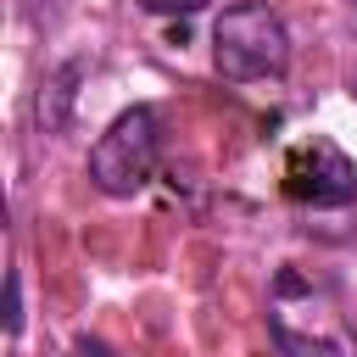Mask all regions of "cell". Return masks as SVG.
<instances>
[{
  "mask_svg": "<svg viewBox=\"0 0 357 357\" xmlns=\"http://www.w3.org/2000/svg\"><path fill=\"white\" fill-rule=\"evenodd\" d=\"M156 151H162V134H156V112L151 106H128L95 145H89V178L95 190L106 195H139L156 173Z\"/></svg>",
  "mask_w": 357,
  "mask_h": 357,
  "instance_id": "cell-2",
  "label": "cell"
},
{
  "mask_svg": "<svg viewBox=\"0 0 357 357\" xmlns=\"http://www.w3.org/2000/svg\"><path fill=\"white\" fill-rule=\"evenodd\" d=\"M6 329H22V273H6Z\"/></svg>",
  "mask_w": 357,
  "mask_h": 357,
  "instance_id": "cell-5",
  "label": "cell"
},
{
  "mask_svg": "<svg viewBox=\"0 0 357 357\" xmlns=\"http://www.w3.org/2000/svg\"><path fill=\"white\" fill-rule=\"evenodd\" d=\"M284 195L301 206H351L357 201V162L329 139H307L284 156Z\"/></svg>",
  "mask_w": 357,
  "mask_h": 357,
  "instance_id": "cell-3",
  "label": "cell"
},
{
  "mask_svg": "<svg viewBox=\"0 0 357 357\" xmlns=\"http://www.w3.org/2000/svg\"><path fill=\"white\" fill-rule=\"evenodd\" d=\"M73 357H112V351H106L100 340H89V335H78V340H73Z\"/></svg>",
  "mask_w": 357,
  "mask_h": 357,
  "instance_id": "cell-6",
  "label": "cell"
},
{
  "mask_svg": "<svg viewBox=\"0 0 357 357\" xmlns=\"http://www.w3.org/2000/svg\"><path fill=\"white\" fill-rule=\"evenodd\" d=\"M212 61L229 84H251V78H279L284 61H290V33L284 22L257 6V0H240V6H223L218 22H212Z\"/></svg>",
  "mask_w": 357,
  "mask_h": 357,
  "instance_id": "cell-1",
  "label": "cell"
},
{
  "mask_svg": "<svg viewBox=\"0 0 357 357\" xmlns=\"http://www.w3.org/2000/svg\"><path fill=\"white\" fill-rule=\"evenodd\" d=\"M84 78V61H61L45 84H39V100H33V117H39V128L45 134H61L67 123H73V84Z\"/></svg>",
  "mask_w": 357,
  "mask_h": 357,
  "instance_id": "cell-4",
  "label": "cell"
}]
</instances>
